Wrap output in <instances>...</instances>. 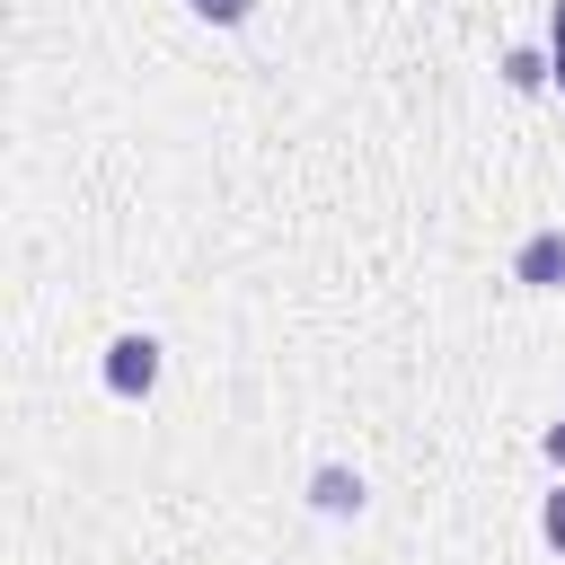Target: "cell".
I'll list each match as a JSON object with an SVG mask.
<instances>
[{"label": "cell", "instance_id": "obj_9", "mask_svg": "<svg viewBox=\"0 0 565 565\" xmlns=\"http://www.w3.org/2000/svg\"><path fill=\"white\" fill-rule=\"evenodd\" d=\"M547 44H565V0H556V9H547Z\"/></svg>", "mask_w": 565, "mask_h": 565}, {"label": "cell", "instance_id": "obj_8", "mask_svg": "<svg viewBox=\"0 0 565 565\" xmlns=\"http://www.w3.org/2000/svg\"><path fill=\"white\" fill-rule=\"evenodd\" d=\"M547 88H565V44H547Z\"/></svg>", "mask_w": 565, "mask_h": 565}, {"label": "cell", "instance_id": "obj_6", "mask_svg": "<svg viewBox=\"0 0 565 565\" xmlns=\"http://www.w3.org/2000/svg\"><path fill=\"white\" fill-rule=\"evenodd\" d=\"M185 9H194L203 26H247V9H256V0H185Z\"/></svg>", "mask_w": 565, "mask_h": 565}, {"label": "cell", "instance_id": "obj_7", "mask_svg": "<svg viewBox=\"0 0 565 565\" xmlns=\"http://www.w3.org/2000/svg\"><path fill=\"white\" fill-rule=\"evenodd\" d=\"M547 468H556V477H565V415H556V424H547Z\"/></svg>", "mask_w": 565, "mask_h": 565}, {"label": "cell", "instance_id": "obj_2", "mask_svg": "<svg viewBox=\"0 0 565 565\" xmlns=\"http://www.w3.org/2000/svg\"><path fill=\"white\" fill-rule=\"evenodd\" d=\"M512 282L521 291H565V230H530L512 247Z\"/></svg>", "mask_w": 565, "mask_h": 565}, {"label": "cell", "instance_id": "obj_5", "mask_svg": "<svg viewBox=\"0 0 565 565\" xmlns=\"http://www.w3.org/2000/svg\"><path fill=\"white\" fill-rule=\"evenodd\" d=\"M539 539L565 556V477H556V486H547V503H539Z\"/></svg>", "mask_w": 565, "mask_h": 565}, {"label": "cell", "instance_id": "obj_1", "mask_svg": "<svg viewBox=\"0 0 565 565\" xmlns=\"http://www.w3.org/2000/svg\"><path fill=\"white\" fill-rule=\"evenodd\" d=\"M97 371H106V397H124V406H141V397L159 388V371H168V353H159V335H115Z\"/></svg>", "mask_w": 565, "mask_h": 565}, {"label": "cell", "instance_id": "obj_4", "mask_svg": "<svg viewBox=\"0 0 565 565\" xmlns=\"http://www.w3.org/2000/svg\"><path fill=\"white\" fill-rule=\"evenodd\" d=\"M503 79H512L521 97H530V88H547V53H539V44H521V53H503Z\"/></svg>", "mask_w": 565, "mask_h": 565}, {"label": "cell", "instance_id": "obj_3", "mask_svg": "<svg viewBox=\"0 0 565 565\" xmlns=\"http://www.w3.org/2000/svg\"><path fill=\"white\" fill-rule=\"evenodd\" d=\"M371 503V486H362V468H344V459H327V468H309V512H327V521H353Z\"/></svg>", "mask_w": 565, "mask_h": 565}]
</instances>
